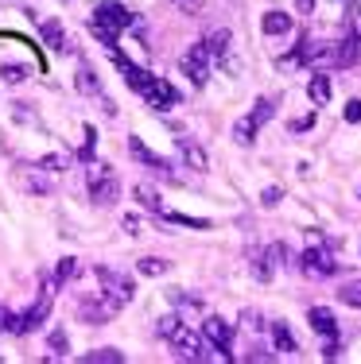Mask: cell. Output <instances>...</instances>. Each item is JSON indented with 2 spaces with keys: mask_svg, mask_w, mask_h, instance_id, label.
<instances>
[{
  "mask_svg": "<svg viewBox=\"0 0 361 364\" xmlns=\"http://www.w3.org/2000/svg\"><path fill=\"white\" fill-rule=\"evenodd\" d=\"M136 23V16L128 12L125 4H117V0H105V4L93 12V20H90V31H93V39L98 43H105L109 50L117 47V39H120V31L125 28H132Z\"/></svg>",
  "mask_w": 361,
  "mask_h": 364,
  "instance_id": "6da1fadb",
  "label": "cell"
},
{
  "mask_svg": "<svg viewBox=\"0 0 361 364\" xmlns=\"http://www.w3.org/2000/svg\"><path fill=\"white\" fill-rule=\"evenodd\" d=\"M85 186H90V198L98 205H113L120 198V182H117V171L109 163H85Z\"/></svg>",
  "mask_w": 361,
  "mask_h": 364,
  "instance_id": "7a4b0ae2",
  "label": "cell"
},
{
  "mask_svg": "<svg viewBox=\"0 0 361 364\" xmlns=\"http://www.w3.org/2000/svg\"><path fill=\"white\" fill-rule=\"evenodd\" d=\"M51 302H55V279H43V291H39L36 306H28L23 314H16L12 333H36V329H43V322L51 318Z\"/></svg>",
  "mask_w": 361,
  "mask_h": 364,
  "instance_id": "3957f363",
  "label": "cell"
},
{
  "mask_svg": "<svg viewBox=\"0 0 361 364\" xmlns=\"http://www.w3.org/2000/svg\"><path fill=\"white\" fill-rule=\"evenodd\" d=\"M98 283H101V299H109L113 306H128L132 302V294H136V283L128 279L125 272H113V267H98Z\"/></svg>",
  "mask_w": 361,
  "mask_h": 364,
  "instance_id": "277c9868",
  "label": "cell"
},
{
  "mask_svg": "<svg viewBox=\"0 0 361 364\" xmlns=\"http://www.w3.org/2000/svg\"><path fill=\"white\" fill-rule=\"evenodd\" d=\"M171 353H175L179 360H214L218 357V349H214L202 333H194V329H187V326L171 337Z\"/></svg>",
  "mask_w": 361,
  "mask_h": 364,
  "instance_id": "5b68a950",
  "label": "cell"
},
{
  "mask_svg": "<svg viewBox=\"0 0 361 364\" xmlns=\"http://www.w3.org/2000/svg\"><path fill=\"white\" fill-rule=\"evenodd\" d=\"M210 50H206V43H194V47H187L183 63H179V70H183L187 77H191L194 90H202L206 82H210Z\"/></svg>",
  "mask_w": 361,
  "mask_h": 364,
  "instance_id": "8992f818",
  "label": "cell"
},
{
  "mask_svg": "<svg viewBox=\"0 0 361 364\" xmlns=\"http://www.w3.org/2000/svg\"><path fill=\"white\" fill-rule=\"evenodd\" d=\"M299 267H303V275H311V279H330V275L338 272V259H334L330 248H307V252L299 256Z\"/></svg>",
  "mask_w": 361,
  "mask_h": 364,
  "instance_id": "52a82bcc",
  "label": "cell"
},
{
  "mask_svg": "<svg viewBox=\"0 0 361 364\" xmlns=\"http://www.w3.org/2000/svg\"><path fill=\"white\" fill-rule=\"evenodd\" d=\"M202 337L218 349L221 360H234V353H229V345H234V326H229L226 318H206V322H202Z\"/></svg>",
  "mask_w": 361,
  "mask_h": 364,
  "instance_id": "ba28073f",
  "label": "cell"
},
{
  "mask_svg": "<svg viewBox=\"0 0 361 364\" xmlns=\"http://www.w3.org/2000/svg\"><path fill=\"white\" fill-rule=\"evenodd\" d=\"M128 151H132V159H136V163H144L148 171H156L159 178H167V182H175V178H179L175 171H171V163H167V159H159L156 151H148V147H144L140 136H128Z\"/></svg>",
  "mask_w": 361,
  "mask_h": 364,
  "instance_id": "9c48e42d",
  "label": "cell"
},
{
  "mask_svg": "<svg viewBox=\"0 0 361 364\" xmlns=\"http://www.w3.org/2000/svg\"><path fill=\"white\" fill-rule=\"evenodd\" d=\"M109 55H113V63H117V70L120 74H125V82H128V90H136V93H140V97H144V93H148V85H152V77H156V74H148V70H140V66H136L132 63V58H125V55H120V50L113 47V50H109Z\"/></svg>",
  "mask_w": 361,
  "mask_h": 364,
  "instance_id": "30bf717a",
  "label": "cell"
},
{
  "mask_svg": "<svg viewBox=\"0 0 361 364\" xmlns=\"http://www.w3.org/2000/svg\"><path fill=\"white\" fill-rule=\"evenodd\" d=\"M144 101H148L152 109L167 112V109L179 105V90H175L171 82H163V77H152V85H148V93H144Z\"/></svg>",
  "mask_w": 361,
  "mask_h": 364,
  "instance_id": "8fae6325",
  "label": "cell"
},
{
  "mask_svg": "<svg viewBox=\"0 0 361 364\" xmlns=\"http://www.w3.org/2000/svg\"><path fill=\"white\" fill-rule=\"evenodd\" d=\"M78 90L85 93V97H98V101H101V109H105V117H113V112H117V105L109 101V93L101 90V82L93 77L90 66H78Z\"/></svg>",
  "mask_w": 361,
  "mask_h": 364,
  "instance_id": "7c38bea8",
  "label": "cell"
},
{
  "mask_svg": "<svg viewBox=\"0 0 361 364\" xmlns=\"http://www.w3.org/2000/svg\"><path fill=\"white\" fill-rule=\"evenodd\" d=\"M357 55H361V36L354 31V23H346V36L334 47V66H354Z\"/></svg>",
  "mask_w": 361,
  "mask_h": 364,
  "instance_id": "4fadbf2b",
  "label": "cell"
},
{
  "mask_svg": "<svg viewBox=\"0 0 361 364\" xmlns=\"http://www.w3.org/2000/svg\"><path fill=\"white\" fill-rule=\"evenodd\" d=\"M307 322H311V329H315L319 337H326V341L342 333V326H338V318H334V310H326V306H311V310H307Z\"/></svg>",
  "mask_w": 361,
  "mask_h": 364,
  "instance_id": "5bb4252c",
  "label": "cell"
},
{
  "mask_svg": "<svg viewBox=\"0 0 361 364\" xmlns=\"http://www.w3.org/2000/svg\"><path fill=\"white\" fill-rule=\"evenodd\" d=\"M175 147H179V159H183L191 171H199V175H202V171H210V159H206V151L191 140V136H179Z\"/></svg>",
  "mask_w": 361,
  "mask_h": 364,
  "instance_id": "9a60e30c",
  "label": "cell"
},
{
  "mask_svg": "<svg viewBox=\"0 0 361 364\" xmlns=\"http://www.w3.org/2000/svg\"><path fill=\"white\" fill-rule=\"evenodd\" d=\"M39 36H43V43H47V50H55V55H66V50H70V36L63 31V23H58V20H43L39 23Z\"/></svg>",
  "mask_w": 361,
  "mask_h": 364,
  "instance_id": "2e32d148",
  "label": "cell"
},
{
  "mask_svg": "<svg viewBox=\"0 0 361 364\" xmlns=\"http://www.w3.org/2000/svg\"><path fill=\"white\" fill-rule=\"evenodd\" d=\"M82 318H85V322H93V326H101V322H109V318H113L117 314V306H113V302H109V299H101V294H98V299H82Z\"/></svg>",
  "mask_w": 361,
  "mask_h": 364,
  "instance_id": "e0dca14e",
  "label": "cell"
},
{
  "mask_svg": "<svg viewBox=\"0 0 361 364\" xmlns=\"http://www.w3.org/2000/svg\"><path fill=\"white\" fill-rule=\"evenodd\" d=\"M245 259H248V272H253V279H261V283H268L272 279V256H268V248H248L245 252Z\"/></svg>",
  "mask_w": 361,
  "mask_h": 364,
  "instance_id": "ac0fdd59",
  "label": "cell"
},
{
  "mask_svg": "<svg viewBox=\"0 0 361 364\" xmlns=\"http://www.w3.org/2000/svg\"><path fill=\"white\" fill-rule=\"evenodd\" d=\"M307 97H311V105H330V74H326V70H311Z\"/></svg>",
  "mask_w": 361,
  "mask_h": 364,
  "instance_id": "d6986e66",
  "label": "cell"
},
{
  "mask_svg": "<svg viewBox=\"0 0 361 364\" xmlns=\"http://www.w3.org/2000/svg\"><path fill=\"white\" fill-rule=\"evenodd\" d=\"M202 43H206V50H210V58H218V63H226V55H229V28H218V31H210V36H206Z\"/></svg>",
  "mask_w": 361,
  "mask_h": 364,
  "instance_id": "ffe728a7",
  "label": "cell"
},
{
  "mask_svg": "<svg viewBox=\"0 0 361 364\" xmlns=\"http://www.w3.org/2000/svg\"><path fill=\"white\" fill-rule=\"evenodd\" d=\"M261 28H264V36H288V31H291V16L288 12H264Z\"/></svg>",
  "mask_w": 361,
  "mask_h": 364,
  "instance_id": "44dd1931",
  "label": "cell"
},
{
  "mask_svg": "<svg viewBox=\"0 0 361 364\" xmlns=\"http://www.w3.org/2000/svg\"><path fill=\"white\" fill-rule=\"evenodd\" d=\"M132 194L140 198V205H144V210H152V213H156V218H163V213H167V205H163L159 190H152V186H144V182H140V186H136Z\"/></svg>",
  "mask_w": 361,
  "mask_h": 364,
  "instance_id": "7402d4cb",
  "label": "cell"
},
{
  "mask_svg": "<svg viewBox=\"0 0 361 364\" xmlns=\"http://www.w3.org/2000/svg\"><path fill=\"white\" fill-rule=\"evenodd\" d=\"M272 345H276L280 353H295L299 349L295 337H291V329H288V322H272Z\"/></svg>",
  "mask_w": 361,
  "mask_h": 364,
  "instance_id": "603a6c76",
  "label": "cell"
},
{
  "mask_svg": "<svg viewBox=\"0 0 361 364\" xmlns=\"http://www.w3.org/2000/svg\"><path fill=\"white\" fill-rule=\"evenodd\" d=\"M256 132H261V124H256L253 117H241L237 124H234V140H237V144H253Z\"/></svg>",
  "mask_w": 361,
  "mask_h": 364,
  "instance_id": "cb8c5ba5",
  "label": "cell"
},
{
  "mask_svg": "<svg viewBox=\"0 0 361 364\" xmlns=\"http://www.w3.org/2000/svg\"><path fill=\"white\" fill-rule=\"evenodd\" d=\"M28 74H31V66H20V63H4V66H0V82H4V85H20Z\"/></svg>",
  "mask_w": 361,
  "mask_h": 364,
  "instance_id": "d4e9b609",
  "label": "cell"
},
{
  "mask_svg": "<svg viewBox=\"0 0 361 364\" xmlns=\"http://www.w3.org/2000/svg\"><path fill=\"white\" fill-rule=\"evenodd\" d=\"M183 326H187V322H183V314H163L159 322H156V333H159V337H167V341H171V337H175Z\"/></svg>",
  "mask_w": 361,
  "mask_h": 364,
  "instance_id": "484cf974",
  "label": "cell"
},
{
  "mask_svg": "<svg viewBox=\"0 0 361 364\" xmlns=\"http://www.w3.org/2000/svg\"><path fill=\"white\" fill-rule=\"evenodd\" d=\"M248 117H253L256 124H268V120L276 117V101H272V97H261V101L253 105V112H248Z\"/></svg>",
  "mask_w": 361,
  "mask_h": 364,
  "instance_id": "4316f807",
  "label": "cell"
},
{
  "mask_svg": "<svg viewBox=\"0 0 361 364\" xmlns=\"http://www.w3.org/2000/svg\"><path fill=\"white\" fill-rule=\"evenodd\" d=\"M82 360L85 364H120V360H125V353H117V349H93V353H85Z\"/></svg>",
  "mask_w": 361,
  "mask_h": 364,
  "instance_id": "83f0119b",
  "label": "cell"
},
{
  "mask_svg": "<svg viewBox=\"0 0 361 364\" xmlns=\"http://www.w3.org/2000/svg\"><path fill=\"white\" fill-rule=\"evenodd\" d=\"M167 259H159V256H144L140 259V264H136V272H140V275H167Z\"/></svg>",
  "mask_w": 361,
  "mask_h": 364,
  "instance_id": "f1b7e54d",
  "label": "cell"
},
{
  "mask_svg": "<svg viewBox=\"0 0 361 364\" xmlns=\"http://www.w3.org/2000/svg\"><path fill=\"white\" fill-rule=\"evenodd\" d=\"M163 221H171V225H187V229H210V221H206V218H187V213H175V210L163 213Z\"/></svg>",
  "mask_w": 361,
  "mask_h": 364,
  "instance_id": "f546056e",
  "label": "cell"
},
{
  "mask_svg": "<svg viewBox=\"0 0 361 364\" xmlns=\"http://www.w3.org/2000/svg\"><path fill=\"white\" fill-rule=\"evenodd\" d=\"M338 299L346 302V306H357V310H361V279H350V283H342Z\"/></svg>",
  "mask_w": 361,
  "mask_h": 364,
  "instance_id": "4dcf8cb0",
  "label": "cell"
},
{
  "mask_svg": "<svg viewBox=\"0 0 361 364\" xmlns=\"http://www.w3.org/2000/svg\"><path fill=\"white\" fill-rule=\"evenodd\" d=\"M36 167L39 171H66V167H70V155H66V151L63 155H43Z\"/></svg>",
  "mask_w": 361,
  "mask_h": 364,
  "instance_id": "1f68e13d",
  "label": "cell"
},
{
  "mask_svg": "<svg viewBox=\"0 0 361 364\" xmlns=\"http://www.w3.org/2000/svg\"><path fill=\"white\" fill-rule=\"evenodd\" d=\"M20 182H23L28 190H36V194H51V182L43 178V175H36V171H31V175L23 171V175H20Z\"/></svg>",
  "mask_w": 361,
  "mask_h": 364,
  "instance_id": "d6a6232c",
  "label": "cell"
},
{
  "mask_svg": "<svg viewBox=\"0 0 361 364\" xmlns=\"http://www.w3.org/2000/svg\"><path fill=\"white\" fill-rule=\"evenodd\" d=\"M268 256H272V267H291V252H288V245H268Z\"/></svg>",
  "mask_w": 361,
  "mask_h": 364,
  "instance_id": "836d02e7",
  "label": "cell"
},
{
  "mask_svg": "<svg viewBox=\"0 0 361 364\" xmlns=\"http://www.w3.org/2000/svg\"><path fill=\"white\" fill-rule=\"evenodd\" d=\"M93 147H98V132H93V124L85 128V144L78 151V163H93Z\"/></svg>",
  "mask_w": 361,
  "mask_h": 364,
  "instance_id": "e575fe53",
  "label": "cell"
},
{
  "mask_svg": "<svg viewBox=\"0 0 361 364\" xmlns=\"http://www.w3.org/2000/svg\"><path fill=\"white\" fill-rule=\"evenodd\" d=\"M74 275H78V264H74V259H70V256H66V259H63V264H58V267H55V283H70V279H74Z\"/></svg>",
  "mask_w": 361,
  "mask_h": 364,
  "instance_id": "d590c367",
  "label": "cell"
},
{
  "mask_svg": "<svg viewBox=\"0 0 361 364\" xmlns=\"http://www.w3.org/2000/svg\"><path fill=\"white\" fill-rule=\"evenodd\" d=\"M47 345H51V357H66V349H70V341H66V333H63V329H55Z\"/></svg>",
  "mask_w": 361,
  "mask_h": 364,
  "instance_id": "8d00e7d4",
  "label": "cell"
},
{
  "mask_svg": "<svg viewBox=\"0 0 361 364\" xmlns=\"http://www.w3.org/2000/svg\"><path fill=\"white\" fill-rule=\"evenodd\" d=\"M12 329H16V314L0 302V333H12Z\"/></svg>",
  "mask_w": 361,
  "mask_h": 364,
  "instance_id": "74e56055",
  "label": "cell"
},
{
  "mask_svg": "<svg viewBox=\"0 0 361 364\" xmlns=\"http://www.w3.org/2000/svg\"><path fill=\"white\" fill-rule=\"evenodd\" d=\"M280 198H283V190H280V186H268V190L261 194V205H268V210H272V205H280Z\"/></svg>",
  "mask_w": 361,
  "mask_h": 364,
  "instance_id": "f35d334b",
  "label": "cell"
},
{
  "mask_svg": "<svg viewBox=\"0 0 361 364\" xmlns=\"http://www.w3.org/2000/svg\"><path fill=\"white\" fill-rule=\"evenodd\" d=\"M241 326H248V329H261L264 322H261V314H256V310H241Z\"/></svg>",
  "mask_w": 361,
  "mask_h": 364,
  "instance_id": "ab89813d",
  "label": "cell"
},
{
  "mask_svg": "<svg viewBox=\"0 0 361 364\" xmlns=\"http://www.w3.org/2000/svg\"><path fill=\"white\" fill-rule=\"evenodd\" d=\"M171 299H175V306H202L199 299H191V294H183V291H171Z\"/></svg>",
  "mask_w": 361,
  "mask_h": 364,
  "instance_id": "60d3db41",
  "label": "cell"
},
{
  "mask_svg": "<svg viewBox=\"0 0 361 364\" xmlns=\"http://www.w3.org/2000/svg\"><path fill=\"white\" fill-rule=\"evenodd\" d=\"M346 120L350 124H361V101H350L346 105Z\"/></svg>",
  "mask_w": 361,
  "mask_h": 364,
  "instance_id": "b9f144b4",
  "label": "cell"
},
{
  "mask_svg": "<svg viewBox=\"0 0 361 364\" xmlns=\"http://www.w3.org/2000/svg\"><path fill=\"white\" fill-rule=\"evenodd\" d=\"M120 229H125L128 237H136V232H140V218H125V225H120Z\"/></svg>",
  "mask_w": 361,
  "mask_h": 364,
  "instance_id": "7bdbcfd3",
  "label": "cell"
},
{
  "mask_svg": "<svg viewBox=\"0 0 361 364\" xmlns=\"http://www.w3.org/2000/svg\"><path fill=\"white\" fill-rule=\"evenodd\" d=\"M307 128H315V117H303V120H295V124H291V132H307Z\"/></svg>",
  "mask_w": 361,
  "mask_h": 364,
  "instance_id": "ee69618b",
  "label": "cell"
},
{
  "mask_svg": "<svg viewBox=\"0 0 361 364\" xmlns=\"http://www.w3.org/2000/svg\"><path fill=\"white\" fill-rule=\"evenodd\" d=\"M295 8H299L303 16H311V12H315V0H295Z\"/></svg>",
  "mask_w": 361,
  "mask_h": 364,
  "instance_id": "f6af8a7d",
  "label": "cell"
},
{
  "mask_svg": "<svg viewBox=\"0 0 361 364\" xmlns=\"http://www.w3.org/2000/svg\"><path fill=\"white\" fill-rule=\"evenodd\" d=\"M342 4H354V0H342Z\"/></svg>",
  "mask_w": 361,
  "mask_h": 364,
  "instance_id": "bcb514c9",
  "label": "cell"
}]
</instances>
